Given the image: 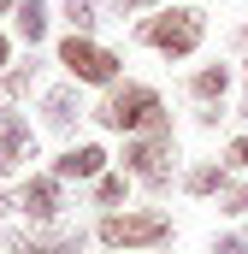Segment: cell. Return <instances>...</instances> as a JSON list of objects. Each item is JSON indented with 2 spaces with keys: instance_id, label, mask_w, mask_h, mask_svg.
I'll return each instance as SVG.
<instances>
[{
  "instance_id": "cell-1",
  "label": "cell",
  "mask_w": 248,
  "mask_h": 254,
  "mask_svg": "<svg viewBox=\"0 0 248 254\" xmlns=\"http://www.w3.org/2000/svg\"><path fill=\"white\" fill-rule=\"evenodd\" d=\"M172 160H178V148H172V119H154L148 130L124 136V172H130L136 184L166 190V184H172Z\"/></svg>"
},
{
  "instance_id": "cell-2",
  "label": "cell",
  "mask_w": 248,
  "mask_h": 254,
  "mask_svg": "<svg viewBox=\"0 0 248 254\" xmlns=\"http://www.w3.org/2000/svg\"><path fill=\"white\" fill-rule=\"evenodd\" d=\"M95 119L107 130H119V136H136V130H148L154 119H166V107H160V89H148V83H113L107 89V101L95 107Z\"/></svg>"
},
{
  "instance_id": "cell-3",
  "label": "cell",
  "mask_w": 248,
  "mask_h": 254,
  "mask_svg": "<svg viewBox=\"0 0 248 254\" xmlns=\"http://www.w3.org/2000/svg\"><path fill=\"white\" fill-rule=\"evenodd\" d=\"M95 237L107 243V249H166L172 243V219L166 213H154V207H142V213H101V225H95Z\"/></svg>"
},
{
  "instance_id": "cell-4",
  "label": "cell",
  "mask_w": 248,
  "mask_h": 254,
  "mask_svg": "<svg viewBox=\"0 0 248 254\" xmlns=\"http://www.w3.org/2000/svg\"><path fill=\"white\" fill-rule=\"evenodd\" d=\"M148 48H160L166 60H189L195 48H201V36H207V18L195 12V6H172V12H160V18H148L142 30H136Z\"/></svg>"
},
{
  "instance_id": "cell-5",
  "label": "cell",
  "mask_w": 248,
  "mask_h": 254,
  "mask_svg": "<svg viewBox=\"0 0 248 254\" xmlns=\"http://www.w3.org/2000/svg\"><path fill=\"white\" fill-rule=\"evenodd\" d=\"M60 65H65V77H71V83H89V89H113V83H119V54H113V48H101V42H89V36H77V30H71V36H65L60 42Z\"/></svg>"
},
{
  "instance_id": "cell-6",
  "label": "cell",
  "mask_w": 248,
  "mask_h": 254,
  "mask_svg": "<svg viewBox=\"0 0 248 254\" xmlns=\"http://www.w3.org/2000/svg\"><path fill=\"white\" fill-rule=\"evenodd\" d=\"M83 225H48V231H6V254H83Z\"/></svg>"
},
{
  "instance_id": "cell-7",
  "label": "cell",
  "mask_w": 248,
  "mask_h": 254,
  "mask_svg": "<svg viewBox=\"0 0 248 254\" xmlns=\"http://www.w3.org/2000/svg\"><path fill=\"white\" fill-rule=\"evenodd\" d=\"M65 207V184L48 172V178H24V190H18V213L30 219V225H54Z\"/></svg>"
},
{
  "instance_id": "cell-8",
  "label": "cell",
  "mask_w": 248,
  "mask_h": 254,
  "mask_svg": "<svg viewBox=\"0 0 248 254\" xmlns=\"http://www.w3.org/2000/svg\"><path fill=\"white\" fill-rule=\"evenodd\" d=\"M24 160H36V130L24 125L12 107H0V178H12Z\"/></svg>"
},
{
  "instance_id": "cell-9",
  "label": "cell",
  "mask_w": 248,
  "mask_h": 254,
  "mask_svg": "<svg viewBox=\"0 0 248 254\" xmlns=\"http://www.w3.org/2000/svg\"><path fill=\"white\" fill-rule=\"evenodd\" d=\"M101 172H107V148H101V142H77V148H65L60 160H54V178H60V184H77V178L95 184Z\"/></svg>"
},
{
  "instance_id": "cell-10",
  "label": "cell",
  "mask_w": 248,
  "mask_h": 254,
  "mask_svg": "<svg viewBox=\"0 0 248 254\" xmlns=\"http://www.w3.org/2000/svg\"><path fill=\"white\" fill-rule=\"evenodd\" d=\"M42 119H48V130H71L77 119H83L77 83H60V89H48V95H42Z\"/></svg>"
},
{
  "instance_id": "cell-11",
  "label": "cell",
  "mask_w": 248,
  "mask_h": 254,
  "mask_svg": "<svg viewBox=\"0 0 248 254\" xmlns=\"http://www.w3.org/2000/svg\"><path fill=\"white\" fill-rule=\"evenodd\" d=\"M184 190L201 195V201H207V195H225V190H231V172H225L219 160H201V166H189V172H184Z\"/></svg>"
},
{
  "instance_id": "cell-12",
  "label": "cell",
  "mask_w": 248,
  "mask_h": 254,
  "mask_svg": "<svg viewBox=\"0 0 248 254\" xmlns=\"http://www.w3.org/2000/svg\"><path fill=\"white\" fill-rule=\"evenodd\" d=\"M225 89H231V65H201V71L189 77V95H195L201 107H219Z\"/></svg>"
},
{
  "instance_id": "cell-13",
  "label": "cell",
  "mask_w": 248,
  "mask_h": 254,
  "mask_svg": "<svg viewBox=\"0 0 248 254\" xmlns=\"http://www.w3.org/2000/svg\"><path fill=\"white\" fill-rule=\"evenodd\" d=\"M12 24H18V36L36 48V42L48 36V0H18V6H12Z\"/></svg>"
},
{
  "instance_id": "cell-14",
  "label": "cell",
  "mask_w": 248,
  "mask_h": 254,
  "mask_svg": "<svg viewBox=\"0 0 248 254\" xmlns=\"http://www.w3.org/2000/svg\"><path fill=\"white\" fill-rule=\"evenodd\" d=\"M124 195H130V172H101V178H95V201H101L107 213L119 207Z\"/></svg>"
},
{
  "instance_id": "cell-15",
  "label": "cell",
  "mask_w": 248,
  "mask_h": 254,
  "mask_svg": "<svg viewBox=\"0 0 248 254\" xmlns=\"http://www.w3.org/2000/svg\"><path fill=\"white\" fill-rule=\"evenodd\" d=\"M65 6V18H71V30H77V36H89V30H95V6H89V0H60Z\"/></svg>"
},
{
  "instance_id": "cell-16",
  "label": "cell",
  "mask_w": 248,
  "mask_h": 254,
  "mask_svg": "<svg viewBox=\"0 0 248 254\" xmlns=\"http://www.w3.org/2000/svg\"><path fill=\"white\" fill-rule=\"evenodd\" d=\"M225 213H231V219L248 213V184H231V190H225Z\"/></svg>"
},
{
  "instance_id": "cell-17",
  "label": "cell",
  "mask_w": 248,
  "mask_h": 254,
  "mask_svg": "<svg viewBox=\"0 0 248 254\" xmlns=\"http://www.w3.org/2000/svg\"><path fill=\"white\" fill-rule=\"evenodd\" d=\"M225 166H243V172H248V136H237V142L225 148Z\"/></svg>"
},
{
  "instance_id": "cell-18",
  "label": "cell",
  "mask_w": 248,
  "mask_h": 254,
  "mask_svg": "<svg viewBox=\"0 0 248 254\" xmlns=\"http://www.w3.org/2000/svg\"><path fill=\"white\" fill-rule=\"evenodd\" d=\"M213 254H248V237H219Z\"/></svg>"
},
{
  "instance_id": "cell-19",
  "label": "cell",
  "mask_w": 248,
  "mask_h": 254,
  "mask_svg": "<svg viewBox=\"0 0 248 254\" xmlns=\"http://www.w3.org/2000/svg\"><path fill=\"white\" fill-rule=\"evenodd\" d=\"M154 6H160V0H119V18L124 12H154Z\"/></svg>"
},
{
  "instance_id": "cell-20",
  "label": "cell",
  "mask_w": 248,
  "mask_h": 254,
  "mask_svg": "<svg viewBox=\"0 0 248 254\" xmlns=\"http://www.w3.org/2000/svg\"><path fill=\"white\" fill-rule=\"evenodd\" d=\"M6 65H12V42L0 36V71H6Z\"/></svg>"
},
{
  "instance_id": "cell-21",
  "label": "cell",
  "mask_w": 248,
  "mask_h": 254,
  "mask_svg": "<svg viewBox=\"0 0 248 254\" xmlns=\"http://www.w3.org/2000/svg\"><path fill=\"white\" fill-rule=\"evenodd\" d=\"M12 6H18V0H0V12H12Z\"/></svg>"
},
{
  "instance_id": "cell-22",
  "label": "cell",
  "mask_w": 248,
  "mask_h": 254,
  "mask_svg": "<svg viewBox=\"0 0 248 254\" xmlns=\"http://www.w3.org/2000/svg\"><path fill=\"white\" fill-rule=\"evenodd\" d=\"M6 207H12V201H6V190H0V213H6Z\"/></svg>"
},
{
  "instance_id": "cell-23",
  "label": "cell",
  "mask_w": 248,
  "mask_h": 254,
  "mask_svg": "<svg viewBox=\"0 0 248 254\" xmlns=\"http://www.w3.org/2000/svg\"><path fill=\"white\" fill-rule=\"evenodd\" d=\"M113 254H136V249H113Z\"/></svg>"
},
{
  "instance_id": "cell-24",
  "label": "cell",
  "mask_w": 248,
  "mask_h": 254,
  "mask_svg": "<svg viewBox=\"0 0 248 254\" xmlns=\"http://www.w3.org/2000/svg\"><path fill=\"white\" fill-rule=\"evenodd\" d=\"M243 36H248V30H243Z\"/></svg>"
}]
</instances>
